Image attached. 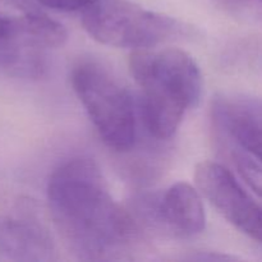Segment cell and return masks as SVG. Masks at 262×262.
Wrapping results in <instances>:
<instances>
[{
	"label": "cell",
	"instance_id": "8",
	"mask_svg": "<svg viewBox=\"0 0 262 262\" xmlns=\"http://www.w3.org/2000/svg\"><path fill=\"white\" fill-rule=\"evenodd\" d=\"M212 117L227 137L262 164V100L220 95L212 102Z\"/></svg>",
	"mask_w": 262,
	"mask_h": 262
},
{
	"label": "cell",
	"instance_id": "5",
	"mask_svg": "<svg viewBox=\"0 0 262 262\" xmlns=\"http://www.w3.org/2000/svg\"><path fill=\"white\" fill-rule=\"evenodd\" d=\"M82 25L97 42L143 50L184 33L181 22L129 2H101L83 12Z\"/></svg>",
	"mask_w": 262,
	"mask_h": 262
},
{
	"label": "cell",
	"instance_id": "3",
	"mask_svg": "<svg viewBox=\"0 0 262 262\" xmlns=\"http://www.w3.org/2000/svg\"><path fill=\"white\" fill-rule=\"evenodd\" d=\"M72 87L105 145L118 152L136 142L137 119L129 92L105 67L78 61L72 69Z\"/></svg>",
	"mask_w": 262,
	"mask_h": 262
},
{
	"label": "cell",
	"instance_id": "11",
	"mask_svg": "<svg viewBox=\"0 0 262 262\" xmlns=\"http://www.w3.org/2000/svg\"><path fill=\"white\" fill-rule=\"evenodd\" d=\"M234 14L262 26V0H219Z\"/></svg>",
	"mask_w": 262,
	"mask_h": 262
},
{
	"label": "cell",
	"instance_id": "4",
	"mask_svg": "<svg viewBox=\"0 0 262 262\" xmlns=\"http://www.w3.org/2000/svg\"><path fill=\"white\" fill-rule=\"evenodd\" d=\"M20 9L13 15L0 12V71L20 78H38L46 69L45 50L60 48L68 33L56 20L27 0H10Z\"/></svg>",
	"mask_w": 262,
	"mask_h": 262
},
{
	"label": "cell",
	"instance_id": "7",
	"mask_svg": "<svg viewBox=\"0 0 262 262\" xmlns=\"http://www.w3.org/2000/svg\"><path fill=\"white\" fill-rule=\"evenodd\" d=\"M137 211L146 223H154L178 237H196L206 227L201 192L187 182L173 184L159 196L142 197Z\"/></svg>",
	"mask_w": 262,
	"mask_h": 262
},
{
	"label": "cell",
	"instance_id": "2",
	"mask_svg": "<svg viewBox=\"0 0 262 262\" xmlns=\"http://www.w3.org/2000/svg\"><path fill=\"white\" fill-rule=\"evenodd\" d=\"M129 72L140 89L138 112L146 130L158 140L171 138L201 99L202 74L194 59L174 48L135 50Z\"/></svg>",
	"mask_w": 262,
	"mask_h": 262
},
{
	"label": "cell",
	"instance_id": "6",
	"mask_svg": "<svg viewBox=\"0 0 262 262\" xmlns=\"http://www.w3.org/2000/svg\"><path fill=\"white\" fill-rule=\"evenodd\" d=\"M194 182L201 194L230 224L262 243V206L227 168L215 161H201L194 169Z\"/></svg>",
	"mask_w": 262,
	"mask_h": 262
},
{
	"label": "cell",
	"instance_id": "12",
	"mask_svg": "<svg viewBox=\"0 0 262 262\" xmlns=\"http://www.w3.org/2000/svg\"><path fill=\"white\" fill-rule=\"evenodd\" d=\"M42 7L59 12H86L102 0H36Z\"/></svg>",
	"mask_w": 262,
	"mask_h": 262
},
{
	"label": "cell",
	"instance_id": "10",
	"mask_svg": "<svg viewBox=\"0 0 262 262\" xmlns=\"http://www.w3.org/2000/svg\"><path fill=\"white\" fill-rule=\"evenodd\" d=\"M233 160L243 181L262 197V164L245 152H235Z\"/></svg>",
	"mask_w": 262,
	"mask_h": 262
},
{
	"label": "cell",
	"instance_id": "1",
	"mask_svg": "<svg viewBox=\"0 0 262 262\" xmlns=\"http://www.w3.org/2000/svg\"><path fill=\"white\" fill-rule=\"evenodd\" d=\"M48 201L55 228L79 260L118 257L137 235V222L113 200L96 161L73 158L51 173Z\"/></svg>",
	"mask_w": 262,
	"mask_h": 262
},
{
	"label": "cell",
	"instance_id": "9",
	"mask_svg": "<svg viewBox=\"0 0 262 262\" xmlns=\"http://www.w3.org/2000/svg\"><path fill=\"white\" fill-rule=\"evenodd\" d=\"M0 252L13 261L48 262L56 260L50 233L30 216L0 215Z\"/></svg>",
	"mask_w": 262,
	"mask_h": 262
}]
</instances>
